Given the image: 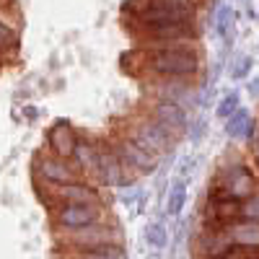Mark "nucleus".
I'll list each match as a JSON object with an SVG mask.
<instances>
[{
	"label": "nucleus",
	"instance_id": "f03ea898",
	"mask_svg": "<svg viewBox=\"0 0 259 259\" xmlns=\"http://www.w3.org/2000/svg\"><path fill=\"white\" fill-rule=\"evenodd\" d=\"M256 189H259V179L241 161V156L239 153H226L221 158L218 171H215L212 184H210L212 197H226V200L244 202V200L251 197V194H256Z\"/></svg>",
	"mask_w": 259,
	"mask_h": 259
},
{
	"label": "nucleus",
	"instance_id": "f3484780",
	"mask_svg": "<svg viewBox=\"0 0 259 259\" xmlns=\"http://www.w3.org/2000/svg\"><path fill=\"white\" fill-rule=\"evenodd\" d=\"M187 205V182L184 179H174L168 187V194H166V212L168 215H179Z\"/></svg>",
	"mask_w": 259,
	"mask_h": 259
},
{
	"label": "nucleus",
	"instance_id": "ddd939ff",
	"mask_svg": "<svg viewBox=\"0 0 259 259\" xmlns=\"http://www.w3.org/2000/svg\"><path fill=\"white\" fill-rule=\"evenodd\" d=\"M78 133H75V127L68 122V119H57L52 127H50V133H47V145L52 150V156L57 158H65V161H70L73 156V150L78 145Z\"/></svg>",
	"mask_w": 259,
	"mask_h": 259
},
{
	"label": "nucleus",
	"instance_id": "f8f14e48",
	"mask_svg": "<svg viewBox=\"0 0 259 259\" xmlns=\"http://www.w3.org/2000/svg\"><path fill=\"white\" fill-rule=\"evenodd\" d=\"M233 251V244L226 233V226H202L200 236L194 239V256L197 259H223Z\"/></svg>",
	"mask_w": 259,
	"mask_h": 259
},
{
	"label": "nucleus",
	"instance_id": "aec40b11",
	"mask_svg": "<svg viewBox=\"0 0 259 259\" xmlns=\"http://www.w3.org/2000/svg\"><path fill=\"white\" fill-rule=\"evenodd\" d=\"M145 241L153 246V249H163L168 244V231L161 221H153L148 228H145Z\"/></svg>",
	"mask_w": 259,
	"mask_h": 259
},
{
	"label": "nucleus",
	"instance_id": "5701e85b",
	"mask_svg": "<svg viewBox=\"0 0 259 259\" xmlns=\"http://www.w3.org/2000/svg\"><path fill=\"white\" fill-rule=\"evenodd\" d=\"M251 68H254V60H251L249 55L236 57L233 65H231V78H233V80H244V78H249Z\"/></svg>",
	"mask_w": 259,
	"mask_h": 259
},
{
	"label": "nucleus",
	"instance_id": "bb28decb",
	"mask_svg": "<svg viewBox=\"0 0 259 259\" xmlns=\"http://www.w3.org/2000/svg\"><path fill=\"white\" fill-rule=\"evenodd\" d=\"M194 166H197V158H192V156H187V158H184V163H182V168H179V171H182V177H179V179L189 177L192 171H194Z\"/></svg>",
	"mask_w": 259,
	"mask_h": 259
},
{
	"label": "nucleus",
	"instance_id": "473e14b6",
	"mask_svg": "<svg viewBox=\"0 0 259 259\" xmlns=\"http://www.w3.org/2000/svg\"><path fill=\"white\" fill-rule=\"evenodd\" d=\"M0 13H3V11H0Z\"/></svg>",
	"mask_w": 259,
	"mask_h": 259
},
{
	"label": "nucleus",
	"instance_id": "4be33fe9",
	"mask_svg": "<svg viewBox=\"0 0 259 259\" xmlns=\"http://www.w3.org/2000/svg\"><path fill=\"white\" fill-rule=\"evenodd\" d=\"M241 106V94L239 91H231V94H226L223 99H221V104L215 106V117L218 119H228L236 109Z\"/></svg>",
	"mask_w": 259,
	"mask_h": 259
},
{
	"label": "nucleus",
	"instance_id": "f257e3e1",
	"mask_svg": "<svg viewBox=\"0 0 259 259\" xmlns=\"http://www.w3.org/2000/svg\"><path fill=\"white\" fill-rule=\"evenodd\" d=\"M140 55H133L140 60L138 73H150L158 78H184L189 80L202 68V57L194 41H168L158 47H140Z\"/></svg>",
	"mask_w": 259,
	"mask_h": 259
},
{
	"label": "nucleus",
	"instance_id": "0eeeda50",
	"mask_svg": "<svg viewBox=\"0 0 259 259\" xmlns=\"http://www.w3.org/2000/svg\"><path fill=\"white\" fill-rule=\"evenodd\" d=\"M91 177H94L96 187H130V184H135L127 177V171H124V166H122L112 143H99L96 168H94Z\"/></svg>",
	"mask_w": 259,
	"mask_h": 259
},
{
	"label": "nucleus",
	"instance_id": "7c9ffc66",
	"mask_svg": "<svg viewBox=\"0 0 259 259\" xmlns=\"http://www.w3.org/2000/svg\"><path fill=\"white\" fill-rule=\"evenodd\" d=\"M0 68H3V57H0Z\"/></svg>",
	"mask_w": 259,
	"mask_h": 259
},
{
	"label": "nucleus",
	"instance_id": "393cba45",
	"mask_svg": "<svg viewBox=\"0 0 259 259\" xmlns=\"http://www.w3.org/2000/svg\"><path fill=\"white\" fill-rule=\"evenodd\" d=\"M205 119H192L189 124H187V135L192 138V143H200V138L205 135Z\"/></svg>",
	"mask_w": 259,
	"mask_h": 259
},
{
	"label": "nucleus",
	"instance_id": "a211bd4d",
	"mask_svg": "<svg viewBox=\"0 0 259 259\" xmlns=\"http://www.w3.org/2000/svg\"><path fill=\"white\" fill-rule=\"evenodd\" d=\"M65 259H124V246H101L89 251H68Z\"/></svg>",
	"mask_w": 259,
	"mask_h": 259
},
{
	"label": "nucleus",
	"instance_id": "4468645a",
	"mask_svg": "<svg viewBox=\"0 0 259 259\" xmlns=\"http://www.w3.org/2000/svg\"><path fill=\"white\" fill-rule=\"evenodd\" d=\"M233 249H259V223L256 221H233L226 226Z\"/></svg>",
	"mask_w": 259,
	"mask_h": 259
},
{
	"label": "nucleus",
	"instance_id": "6ab92c4d",
	"mask_svg": "<svg viewBox=\"0 0 259 259\" xmlns=\"http://www.w3.org/2000/svg\"><path fill=\"white\" fill-rule=\"evenodd\" d=\"M233 21H236V13L231 6H221L218 13H215V31H218V36H223L226 45H231L233 39Z\"/></svg>",
	"mask_w": 259,
	"mask_h": 259
},
{
	"label": "nucleus",
	"instance_id": "2eb2a0df",
	"mask_svg": "<svg viewBox=\"0 0 259 259\" xmlns=\"http://www.w3.org/2000/svg\"><path fill=\"white\" fill-rule=\"evenodd\" d=\"M256 119H251V114L246 109H236L228 119H226V135L231 140H251L254 133H256Z\"/></svg>",
	"mask_w": 259,
	"mask_h": 259
},
{
	"label": "nucleus",
	"instance_id": "9d476101",
	"mask_svg": "<svg viewBox=\"0 0 259 259\" xmlns=\"http://www.w3.org/2000/svg\"><path fill=\"white\" fill-rule=\"evenodd\" d=\"M145 91L153 96V101H174V104H182L184 109L187 106L200 104L197 94H194V89H192V83L184 80V78H156Z\"/></svg>",
	"mask_w": 259,
	"mask_h": 259
},
{
	"label": "nucleus",
	"instance_id": "9b49d317",
	"mask_svg": "<svg viewBox=\"0 0 259 259\" xmlns=\"http://www.w3.org/2000/svg\"><path fill=\"white\" fill-rule=\"evenodd\" d=\"M148 117L156 119L174 140H179L182 135H187L189 114H187V109H184L182 104H174V101H153V104H150Z\"/></svg>",
	"mask_w": 259,
	"mask_h": 259
},
{
	"label": "nucleus",
	"instance_id": "6e6552de",
	"mask_svg": "<svg viewBox=\"0 0 259 259\" xmlns=\"http://www.w3.org/2000/svg\"><path fill=\"white\" fill-rule=\"evenodd\" d=\"M114 150H117V156L127 171V177L130 179H138V177H148V174H153V171L158 168V158L156 156H150L148 150H143L140 145H135L133 140H130L127 135H119L114 143Z\"/></svg>",
	"mask_w": 259,
	"mask_h": 259
},
{
	"label": "nucleus",
	"instance_id": "1a4fd4ad",
	"mask_svg": "<svg viewBox=\"0 0 259 259\" xmlns=\"http://www.w3.org/2000/svg\"><path fill=\"white\" fill-rule=\"evenodd\" d=\"M34 179L57 187V184L80 182V171L73 166V161L47 156V153H36L34 156Z\"/></svg>",
	"mask_w": 259,
	"mask_h": 259
},
{
	"label": "nucleus",
	"instance_id": "cd10ccee",
	"mask_svg": "<svg viewBox=\"0 0 259 259\" xmlns=\"http://www.w3.org/2000/svg\"><path fill=\"white\" fill-rule=\"evenodd\" d=\"M249 143L254 145V158H256V166H259V127H256V133H254V138Z\"/></svg>",
	"mask_w": 259,
	"mask_h": 259
},
{
	"label": "nucleus",
	"instance_id": "412c9836",
	"mask_svg": "<svg viewBox=\"0 0 259 259\" xmlns=\"http://www.w3.org/2000/svg\"><path fill=\"white\" fill-rule=\"evenodd\" d=\"M18 50V29L11 26L8 21H0V55Z\"/></svg>",
	"mask_w": 259,
	"mask_h": 259
},
{
	"label": "nucleus",
	"instance_id": "39448f33",
	"mask_svg": "<svg viewBox=\"0 0 259 259\" xmlns=\"http://www.w3.org/2000/svg\"><path fill=\"white\" fill-rule=\"evenodd\" d=\"M36 182V179H34ZM45 184V182H41ZM47 187V194H41L45 205H50L52 210L60 207V205H89V202H104V194H101V187L91 184V182H70V184H45ZM106 205V202H104Z\"/></svg>",
	"mask_w": 259,
	"mask_h": 259
},
{
	"label": "nucleus",
	"instance_id": "7ed1b4c3",
	"mask_svg": "<svg viewBox=\"0 0 259 259\" xmlns=\"http://www.w3.org/2000/svg\"><path fill=\"white\" fill-rule=\"evenodd\" d=\"M57 244L65 251H89V249H101V246H122L124 233L114 221L104 218V221L91 223L85 228L57 231Z\"/></svg>",
	"mask_w": 259,
	"mask_h": 259
},
{
	"label": "nucleus",
	"instance_id": "a878e982",
	"mask_svg": "<svg viewBox=\"0 0 259 259\" xmlns=\"http://www.w3.org/2000/svg\"><path fill=\"white\" fill-rule=\"evenodd\" d=\"M122 189V194H119V200L124 202V205H133V202H138L140 197H143V189H138V187H119Z\"/></svg>",
	"mask_w": 259,
	"mask_h": 259
},
{
	"label": "nucleus",
	"instance_id": "c756f323",
	"mask_svg": "<svg viewBox=\"0 0 259 259\" xmlns=\"http://www.w3.org/2000/svg\"><path fill=\"white\" fill-rule=\"evenodd\" d=\"M36 114H39V112L34 109V106H24V117H29V122H34V119H36Z\"/></svg>",
	"mask_w": 259,
	"mask_h": 259
},
{
	"label": "nucleus",
	"instance_id": "423d86ee",
	"mask_svg": "<svg viewBox=\"0 0 259 259\" xmlns=\"http://www.w3.org/2000/svg\"><path fill=\"white\" fill-rule=\"evenodd\" d=\"M106 215V205L104 202H89V205H60L52 210V223H55V233L57 231H75V228H85L91 223H99Z\"/></svg>",
	"mask_w": 259,
	"mask_h": 259
},
{
	"label": "nucleus",
	"instance_id": "2f4dec72",
	"mask_svg": "<svg viewBox=\"0 0 259 259\" xmlns=\"http://www.w3.org/2000/svg\"><path fill=\"white\" fill-rule=\"evenodd\" d=\"M241 3H246V0H241Z\"/></svg>",
	"mask_w": 259,
	"mask_h": 259
},
{
	"label": "nucleus",
	"instance_id": "dca6fc26",
	"mask_svg": "<svg viewBox=\"0 0 259 259\" xmlns=\"http://www.w3.org/2000/svg\"><path fill=\"white\" fill-rule=\"evenodd\" d=\"M96 153H99V143L78 138V145H75V150H73L70 161H73V166L80 171V177H83V174H85V177L94 174V168H96Z\"/></svg>",
	"mask_w": 259,
	"mask_h": 259
},
{
	"label": "nucleus",
	"instance_id": "c85d7f7f",
	"mask_svg": "<svg viewBox=\"0 0 259 259\" xmlns=\"http://www.w3.org/2000/svg\"><path fill=\"white\" fill-rule=\"evenodd\" d=\"M249 94H251L254 99H259V78H254V80L249 83Z\"/></svg>",
	"mask_w": 259,
	"mask_h": 259
},
{
	"label": "nucleus",
	"instance_id": "20e7f679",
	"mask_svg": "<svg viewBox=\"0 0 259 259\" xmlns=\"http://www.w3.org/2000/svg\"><path fill=\"white\" fill-rule=\"evenodd\" d=\"M124 135L133 140L135 145H140L143 150H148L150 156H156V158L168 156L171 150H174V145H177V140L171 138L156 119H150L148 114L130 122V127H127Z\"/></svg>",
	"mask_w": 259,
	"mask_h": 259
},
{
	"label": "nucleus",
	"instance_id": "b1692460",
	"mask_svg": "<svg viewBox=\"0 0 259 259\" xmlns=\"http://www.w3.org/2000/svg\"><path fill=\"white\" fill-rule=\"evenodd\" d=\"M239 218H241V221H256V223H259V189H256V194H251L249 200L241 202Z\"/></svg>",
	"mask_w": 259,
	"mask_h": 259
}]
</instances>
